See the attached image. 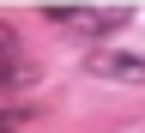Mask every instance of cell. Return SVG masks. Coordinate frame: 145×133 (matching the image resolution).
<instances>
[{
	"label": "cell",
	"instance_id": "obj_1",
	"mask_svg": "<svg viewBox=\"0 0 145 133\" xmlns=\"http://www.w3.org/2000/svg\"><path fill=\"white\" fill-rule=\"evenodd\" d=\"M42 18L54 30H72V36H115V30H127V6H48Z\"/></svg>",
	"mask_w": 145,
	"mask_h": 133
},
{
	"label": "cell",
	"instance_id": "obj_2",
	"mask_svg": "<svg viewBox=\"0 0 145 133\" xmlns=\"http://www.w3.org/2000/svg\"><path fill=\"white\" fill-rule=\"evenodd\" d=\"M85 73L91 79H109V85H145V54L139 48H91Z\"/></svg>",
	"mask_w": 145,
	"mask_h": 133
},
{
	"label": "cell",
	"instance_id": "obj_3",
	"mask_svg": "<svg viewBox=\"0 0 145 133\" xmlns=\"http://www.w3.org/2000/svg\"><path fill=\"white\" fill-rule=\"evenodd\" d=\"M18 85H30V61H24L18 30L0 24V91H18Z\"/></svg>",
	"mask_w": 145,
	"mask_h": 133
},
{
	"label": "cell",
	"instance_id": "obj_4",
	"mask_svg": "<svg viewBox=\"0 0 145 133\" xmlns=\"http://www.w3.org/2000/svg\"><path fill=\"white\" fill-rule=\"evenodd\" d=\"M0 133H18V115H0Z\"/></svg>",
	"mask_w": 145,
	"mask_h": 133
}]
</instances>
